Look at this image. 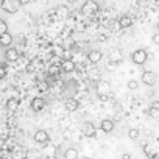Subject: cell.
I'll return each mask as SVG.
<instances>
[{"label":"cell","instance_id":"cell-36","mask_svg":"<svg viewBox=\"0 0 159 159\" xmlns=\"http://www.w3.org/2000/svg\"><path fill=\"white\" fill-rule=\"evenodd\" d=\"M84 159H92V157H84Z\"/></svg>","mask_w":159,"mask_h":159},{"label":"cell","instance_id":"cell-11","mask_svg":"<svg viewBox=\"0 0 159 159\" xmlns=\"http://www.w3.org/2000/svg\"><path fill=\"white\" fill-rule=\"evenodd\" d=\"M143 153L147 154V157H150V159H154L157 154H159V147L157 145H147L145 148H143Z\"/></svg>","mask_w":159,"mask_h":159},{"label":"cell","instance_id":"cell-7","mask_svg":"<svg viewBox=\"0 0 159 159\" xmlns=\"http://www.w3.org/2000/svg\"><path fill=\"white\" fill-rule=\"evenodd\" d=\"M50 140V136H48V133L45 131V129H38L36 133H34V142L36 143H47Z\"/></svg>","mask_w":159,"mask_h":159},{"label":"cell","instance_id":"cell-24","mask_svg":"<svg viewBox=\"0 0 159 159\" xmlns=\"http://www.w3.org/2000/svg\"><path fill=\"white\" fill-rule=\"evenodd\" d=\"M126 88H128L129 91H136V89L139 88L137 80H129V81H128V84H126Z\"/></svg>","mask_w":159,"mask_h":159},{"label":"cell","instance_id":"cell-9","mask_svg":"<svg viewBox=\"0 0 159 159\" xmlns=\"http://www.w3.org/2000/svg\"><path fill=\"white\" fill-rule=\"evenodd\" d=\"M122 59H123V55H122V52H120L119 48H112V50L109 52V61H111V62L120 64Z\"/></svg>","mask_w":159,"mask_h":159},{"label":"cell","instance_id":"cell-13","mask_svg":"<svg viewBox=\"0 0 159 159\" xmlns=\"http://www.w3.org/2000/svg\"><path fill=\"white\" fill-rule=\"evenodd\" d=\"M100 129H102L103 133H111V131L114 129V120H111V119H103L102 123H100Z\"/></svg>","mask_w":159,"mask_h":159},{"label":"cell","instance_id":"cell-34","mask_svg":"<svg viewBox=\"0 0 159 159\" xmlns=\"http://www.w3.org/2000/svg\"><path fill=\"white\" fill-rule=\"evenodd\" d=\"M98 39H100L102 42H105V41H106L108 38H106V34H100V36H98Z\"/></svg>","mask_w":159,"mask_h":159},{"label":"cell","instance_id":"cell-32","mask_svg":"<svg viewBox=\"0 0 159 159\" xmlns=\"http://www.w3.org/2000/svg\"><path fill=\"white\" fill-rule=\"evenodd\" d=\"M151 108H154V109H159V100H154V102L151 103Z\"/></svg>","mask_w":159,"mask_h":159},{"label":"cell","instance_id":"cell-15","mask_svg":"<svg viewBox=\"0 0 159 159\" xmlns=\"http://www.w3.org/2000/svg\"><path fill=\"white\" fill-rule=\"evenodd\" d=\"M119 24H120V28H129L133 25V19H131V16L123 14L119 17Z\"/></svg>","mask_w":159,"mask_h":159},{"label":"cell","instance_id":"cell-8","mask_svg":"<svg viewBox=\"0 0 159 159\" xmlns=\"http://www.w3.org/2000/svg\"><path fill=\"white\" fill-rule=\"evenodd\" d=\"M44 108H45V100H44V98L36 97V98L31 100V109H33L34 112H41Z\"/></svg>","mask_w":159,"mask_h":159},{"label":"cell","instance_id":"cell-4","mask_svg":"<svg viewBox=\"0 0 159 159\" xmlns=\"http://www.w3.org/2000/svg\"><path fill=\"white\" fill-rule=\"evenodd\" d=\"M81 134H83L84 137H95V134H97L95 125H94L92 122H84V123L81 125Z\"/></svg>","mask_w":159,"mask_h":159},{"label":"cell","instance_id":"cell-5","mask_svg":"<svg viewBox=\"0 0 159 159\" xmlns=\"http://www.w3.org/2000/svg\"><path fill=\"white\" fill-rule=\"evenodd\" d=\"M156 81H157V75H156L153 70H145V72L142 73V83H143V84L153 86V84H156Z\"/></svg>","mask_w":159,"mask_h":159},{"label":"cell","instance_id":"cell-28","mask_svg":"<svg viewBox=\"0 0 159 159\" xmlns=\"http://www.w3.org/2000/svg\"><path fill=\"white\" fill-rule=\"evenodd\" d=\"M148 114H150V117H159V109H154V108H151L150 106V111H148Z\"/></svg>","mask_w":159,"mask_h":159},{"label":"cell","instance_id":"cell-10","mask_svg":"<svg viewBox=\"0 0 159 159\" xmlns=\"http://www.w3.org/2000/svg\"><path fill=\"white\" fill-rule=\"evenodd\" d=\"M102 58H103V53H102L100 50H91V52L88 53V61H89V62H92V64L100 62V61H102Z\"/></svg>","mask_w":159,"mask_h":159},{"label":"cell","instance_id":"cell-27","mask_svg":"<svg viewBox=\"0 0 159 159\" xmlns=\"http://www.w3.org/2000/svg\"><path fill=\"white\" fill-rule=\"evenodd\" d=\"M34 70H36V64H34V62H28L27 67H25V72H27V73H33Z\"/></svg>","mask_w":159,"mask_h":159},{"label":"cell","instance_id":"cell-6","mask_svg":"<svg viewBox=\"0 0 159 159\" xmlns=\"http://www.w3.org/2000/svg\"><path fill=\"white\" fill-rule=\"evenodd\" d=\"M111 92V83L106 81V80H102V81H98L97 84V94L100 97H108Z\"/></svg>","mask_w":159,"mask_h":159},{"label":"cell","instance_id":"cell-30","mask_svg":"<svg viewBox=\"0 0 159 159\" xmlns=\"http://www.w3.org/2000/svg\"><path fill=\"white\" fill-rule=\"evenodd\" d=\"M151 41H153V44H156V45H159V33H156V34H153V38H151Z\"/></svg>","mask_w":159,"mask_h":159},{"label":"cell","instance_id":"cell-16","mask_svg":"<svg viewBox=\"0 0 159 159\" xmlns=\"http://www.w3.org/2000/svg\"><path fill=\"white\" fill-rule=\"evenodd\" d=\"M61 69H62V72H64V73H72V72L75 70V62H73L72 59H64V62H62Z\"/></svg>","mask_w":159,"mask_h":159},{"label":"cell","instance_id":"cell-12","mask_svg":"<svg viewBox=\"0 0 159 159\" xmlns=\"http://www.w3.org/2000/svg\"><path fill=\"white\" fill-rule=\"evenodd\" d=\"M19 58H20L19 50H16V48H8V50H5V59H7V61L14 62V61H17Z\"/></svg>","mask_w":159,"mask_h":159},{"label":"cell","instance_id":"cell-14","mask_svg":"<svg viewBox=\"0 0 159 159\" xmlns=\"http://www.w3.org/2000/svg\"><path fill=\"white\" fill-rule=\"evenodd\" d=\"M19 103H20V100H19L17 97H11V98L7 100V109H8L10 112H14V111L19 108Z\"/></svg>","mask_w":159,"mask_h":159},{"label":"cell","instance_id":"cell-31","mask_svg":"<svg viewBox=\"0 0 159 159\" xmlns=\"http://www.w3.org/2000/svg\"><path fill=\"white\" fill-rule=\"evenodd\" d=\"M0 76H7V62H2V75H0Z\"/></svg>","mask_w":159,"mask_h":159},{"label":"cell","instance_id":"cell-2","mask_svg":"<svg viewBox=\"0 0 159 159\" xmlns=\"http://www.w3.org/2000/svg\"><path fill=\"white\" fill-rule=\"evenodd\" d=\"M148 56H150V55H148L143 48H137V50H134V52L131 53V61H133L134 64H137V66H142V64L147 62Z\"/></svg>","mask_w":159,"mask_h":159},{"label":"cell","instance_id":"cell-20","mask_svg":"<svg viewBox=\"0 0 159 159\" xmlns=\"http://www.w3.org/2000/svg\"><path fill=\"white\" fill-rule=\"evenodd\" d=\"M27 157V148H17L13 153V159H25Z\"/></svg>","mask_w":159,"mask_h":159},{"label":"cell","instance_id":"cell-29","mask_svg":"<svg viewBox=\"0 0 159 159\" xmlns=\"http://www.w3.org/2000/svg\"><path fill=\"white\" fill-rule=\"evenodd\" d=\"M109 28H111V30H117V28H120L119 20H117V22H111V24H109Z\"/></svg>","mask_w":159,"mask_h":159},{"label":"cell","instance_id":"cell-26","mask_svg":"<svg viewBox=\"0 0 159 159\" xmlns=\"http://www.w3.org/2000/svg\"><path fill=\"white\" fill-rule=\"evenodd\" d=\"M38 89H39L41 92H45V91L48 89V83H47V81H39V83H38Z\"/></svg>","mask_w":159,"mask_h":159},{"label":"cell","instance_id":"cell-25","mask_svg":"<svg viewBox=\"0 0 159 159\" xmlns=\"http://www.w3.org/2000/svg\"><path fill=\"white\" fill-rule=\"evenodd\" d=\"M5 33H8V25L3 19H0V34H5Z\"/></svg>","mask_w":159,"mask_h":159},{"label":"cell","instance_id":"cell-18","mask_svg":"<svg viewBox=\"0 0 159 159\" xmlns=\"http://www.w3.org/2000/svg\"><path fill=\"white\" fill-rule=\"evenodd\" d=\"M78 106H80V103H78V100H76V98H69V100L66 102V109H67L69 112L76 111V109H78Z\"/></svg>","mask_w":159,"mask_h":159},{"label":"cell","instance_id":"cell-22","mask_svg":"<svg viewBox=\"0 0 159 159\" xmlns=\"http://www.w3.org/2000/svg\"><path fill=\"white\" fill-rule=\"evenodd\" d=\"M128 137H129L131 140H139V137H140V131H139L137 128H131V129L128 131Z\"/></svg>","mask_w":159,"mask_h":159},{"label":"cell","instance_id":"cell-17","mask_svg":"<svg viewBox=\"0 0 159 159\" xmlns=\"http://www.w3.org/2000/svg\"><path fill=\"white\" fill-rule=\"evenodd\" d=\"M13 44V36L10 33H5V34H0V45L2 47H10Z\"/></svg>","mask_w":159,"mask_h":159},{"label":"cell","instance_id":"cell-1","mask_svg":"<svg viewBox=\"0 0 159 159\" xmlns=\"http://www.w3.org/2000/svg\"><path fill=\"white\" fill-rule=\"evenodd\" d=\"M20 5H22V2H19V0H3L2 5H0V8H2L5 13H8V14H14V13L19 11Z\"/></svg>","mask_w":159,"mask_h":159},{"label":"cell","instance_id":"cell-3","mask_svg":"<svg viewBox=\"0 0 159 159\" xmlns=\"http://www.w3.org/2000/svg\"><path fill=\"white\" fill-rule=\"evenodd\" d=\"M98 8L100 7H98L97 2H94V0H88V2H84L83 7H81V13L84 16H92V14L98 13Z\"/></svg>","mask_w":159,"mask_h":159},{"label":"cell","instance_id":"cell-21","mask_svg":"<svg viewBox=\"0 0 159 159\" xmlns=\"http://www.w3.org/2000/svg\"><path fill=\"white\" fill-rule=\"evenodd\" d=\"M61 67L59 66H53V64H50V67H48V75L50 76H58L59 73H61Z\"/></svg>","mask_w":159,"mask_h":159},{"label":"cell","instance_id":"cell-19","mask_svg":"<svg viewBox=\"0 0 159 159\" xmlns=\"http://www.w3.org/2000/svg\"><path fill=\"white\" fill-rule=\"evenodd\" d=\"M64 159H78V150H75V148H67L66 151H64Z\"/></svg>","mask_w":159,"mask_h":159},{"label":"cell","instance_id":"cell-35","mask_svg":"<svg viewBox=\"0 0 159 159\" xmlns=\"http://www.w3.org/2000/svg\"><path fill=\"white\" fill-rule=\"evenodd\" d=\"M156 27H157V30H159V22H157V25H156Z\"/></svg>","mask_w":159,"mask_h":159},{"label":"cell","instance_id":"cell-33","mask_svg":"<svg viewBox=\"0 0 159 159\" xmlns=\"http://www.w3.org/2000/svg\"><path fill=\"white\" fill-rule=\"evenodd\" d=\"M122 159H131V154L129 153H123L122 154Z\"/></svg>","mask_w":159,"mask_h":159},{"label":"cell","instance_id":"cell-23","mask_svg":"<svg viewBox=\"0 0 159 159\" xmlns=\"http://www.w3.org/2000/svg\"><path fill=\"white\" fill-rule=\"evenodd\" d=\"M56 11H58V16H59V17H67V16H69V8H67L66 5H59V7L56 8Z\"/></svg>","mask_w":159,"mask_h":159}]
</instances>
